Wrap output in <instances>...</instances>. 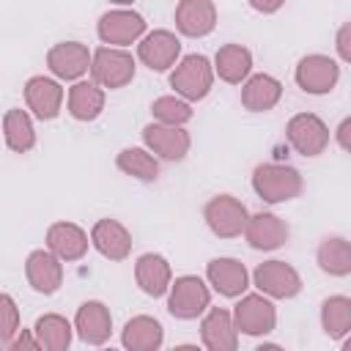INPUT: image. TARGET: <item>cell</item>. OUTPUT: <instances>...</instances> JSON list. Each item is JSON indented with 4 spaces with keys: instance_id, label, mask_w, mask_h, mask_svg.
Listing matches in <instances>:
<instances>
[{
    "instance_id": "obj_23",
    "label": "cell",
    "mask_w": 351,
    "mask_h": 351,
    "mask_svg": "<svg viewBox=\"0 0 351 351\" xmlns=\"http://www.w3.org/2000/svg\"><path fill=\"white\" fill-rule=\"evenodd\" d=\"M282 99V82L274 74H250L241 85V107L250 112H269Z\"/></svg>"
},
{
    "instance_id": "obj_1",
    "label": "cell",
    "mask_w": 351,
    "mask_h": 351,
    "mask_svg": "<svg viewBox=\"0 0 351 351\" xmlns=\"http://www.w3.org/2000/svg\"><path fill=\"white\" fill-rule=\"evenodd\" d=\"M252 189L263 203H288L296 200L304 189L302 173L285 162H261L252 170Z\"/></svg>"
},
{
    "instance_id": "obj_24",
    "label": "cell",
    "mask_w": 351,
    "mask_h": 351,
    "mask_svg": "<svg viewBox=\"0 0 351 351\" xmlns=\"http://www.w3.org/2000/svg\"><path fill=\"white\" fill-rule=\"evenodd\" d=\"M134 280H137V285H140V291H143L145 296L159 299V296L167 293V288H170V282H173V269H170V263H167L165 255H159V252H145V255H140L137 263H134Z\"/></svg>"
},
{
    "instance_id": "obj_32",
    "label": "cell",
    "mask_w": 351,
    "mask_h": 351,
    "mask_svg": "<svg viewBox=\"0 0 351 351\" xmlns=\"http://www.w3.org/2000/svg\"><path fill=\"white\" fill-rule=\"evenodd\" d=\"M115 165L121 173H126L137 181H145V184L159 178V159L154 154H148L145 148H123L115 156Z\"/></svg>"
},
{
    "instance_id": "obj_33",
    "label": "cell",
    "mask_w": 351,
    "mask_h": 351,
    "mask_svg": "<svg viewBox=\"0 0 351 351\" xmlns=\"http://www.w3.org/2000/svg\"><path fill=\"white\" fill-rule=\"evenodd\" d=\"M151 115H154V123H162V126H184L186 121H192L195 110L189 101L178 99L176 93L170 96H159L151 101Z\"/></svg>"
},
{
    "instance_id": "obj_18",
    "label": "cell",
    "mask_w": 351,
    "mask_h": 351,
    "mask_svg": "<svg viewBox=\"0 0 351 351\" xmlns=\"http://www.w3.org/2000/svg\"><path fill=\"white\" fill-rule=\"evenodd\" d=\"M206 282L228 299H239L244 296V291L250 288V271L241 261L236 258H214L206 266Z\"/></svg>"
},
{
    "instance_id": "obj_21",
    "label": "cell",
    "mask_w": 351,
    "mask_h": 351,
    "mask_svg": "<svg viewBox=\"0 0 351 351\" xmlns=\"http://www.w3.org/2000/svg\"><path fill=\"white\" fill-rule=\"evenodd\" d=\"M25 277L36 293L49 296L63 285V263L49 250H33L25 261Z\"/></svg>"
},
{
    "instance_id": "obj_34",
    "label": "cell",
    "mask_w": 351,
    "mask_h": 351,
    "mask_svg": "<svg viewBox=\"0 0 351 351\" xmlns=\"http://www.w3.org/2000/svg\"><path fill=\"white\" fill-rule=\"evenodd\" d=\"M19 332V307L11 293H0V346H8Z\"/></svg>"
},
{
    "instance_id": "obj_38",
    "label": "cell",
    "mask_w": 351,
    "mask_h": 351,
    "mask_svg": "<svg viewBox=\"0 0 351 351\" xmlns=\"http://www.w3.org/2000/svg\"><path fill=\"white\" fill-rule=\"evenodd\" d=\"M250 5H252L255 11H261V14H274V11H280V5H282V3H271V5H266V3H258V0H250Z\"/></svg>"
},
{
    "instance_id": "obj_37",
    "label": "cell",
    "mask_w": 351,
    "mask_h": 351,
    "mask_svg": "<svg viewBox=\"0 0 351 351\" xmlns=\"http://www.w3.org/2000/svg\"><path fill=\"white\" fill-rule=\"evenodd\" d=\"M335 137H337L340 151H351V118H343L340 121V126L335 129Z\"/></svg>"
},
{
    "instance_id": "obj_31",
    "label": "cell",
    "mask_w": 351,
    "mask_h": 351,
    "mask_svg": "<svg viewBox=\"0 0 351 351\" xmlns=\"http://www.w3.org/2000/svg\"><path fill=\"white\" fill-rule=\"evenodd\" d=\"M321 326H324L326 337H332V340L348 337V332H351V299L343 296V293H335V296L324 299Z\"/></svg>"
},
{
    "instance_id": "obj_12",
    "label": "cell",
    "mask_w": 351,
    "mask_h": 351,
    "mask_svg": "<svg viewBox=\"0 0 351 351\" xmlns=\"http://www.w3.org/2000/svg\"><path fill=\"white\" fill-rule=\"evenodd\" d=\"M47 69L55 80L80 82L90 71V49L82 41H58L47 52Z\"/></svg>"
},
{
    "instance_id": "obj_13",
    "label": "cell",
    "mask_w": 351,
    "mask_h": 351,
    "mask_svg": "<svg viewBox=\"0 0 351 351\" xmlns=\"http://www.w3.org/2000/svg\"><path fill=\"white\" fill-rule=\"evenodd\" d=\"M143 143L148 154L165 162H181L192 148V137L184 126H162V123H148L143 129Z\"/></svg>"
},
{
    "instance_id": "obj_43",
    "label": "cell",
    "mask_w": 351,
    "mask_h": 351,
    "mask_svg": "<svg viewBox=\"0 0 351 351\" xmlns=\"http://www.w3.org/2000/svg\"><path fill=\"white\" fill-rule=\"evenodd\" d=\"M0 348H3V346H0Z\"/></svg>"
},
{
    "instance_id": "obj_26",
    "label": "cell",
    "mask_w": 351,
    "mask_h": 351,
    "mask_svg": "<svg viewBox=\"0 0 351 351\" xmlns=\"http://www.w3.org/2000/svg\"><path fill=\"white\" fill-rule=\"evenodd\" d=\"M121 343L126 351H159L165 343V329L154 315H134L123 324Z\"/></svg>"
},
{
    "instance_id": "obj_8",
    "label": "cell",
    "mask_w": 351,
    "mask_h": 351,
    "mask_svg": "<svg viewBox=\"0 0 351 351\" xmlns=\"http://www.w3.org/2000/svg\"><path fill=\"white\" fill-rule=\"evenodd\" d=\"M285 140L302 156H321L329 145V126L315 112H296L285 123Z\"/></svg>"
},
{
    "instance_id": "obj_29",
    "label": "cell",
    "mask_w": 351,
    "mask_h": 351,
    "mask_svg": "<svg viewBox=\"0 0 351 351\" xmlns=\"http://www.w3.org/2000/svg\"><path fill=\"white\" fill-rule=\"evenodd\" d=\"M318 269L329 277H348L351 274V241L346 236H326L315 250Z\"/></svg>"
},
{
    "instance_id": "obj_22",
    "label": "cell",
    "mask_w": 351,
    "mask_h": 351,
    "mask_svg": "<svg viewBox=\"0 0 351 351\" xmlns=\"http://www.w3.org/2000/svg\"><path fill=\"white\" fill-rule=\"evenodd\" d=\"M176 27L186 38H203L217 27V5L211 0H181L176 5Z\"/></svg>"
},
{
    "instance_id": "obj_25",
    "label": "cell",
    "mask_w": 351,
    "mask_h": 351,
    "mask_svg": "<svg viewBox=\"0 0 351 351\" xmlns=\"http://www.w3.org/2000/svg\"><path fill=\"white\" fill-rule=\"evenodd\" d=\"M211 69H214V77H219L222 82L239 85L252 71V52L244 44H222L214 55Z\"/></svg>"
},
{
    "instance_id": "obj_30",
    "label": "cell",
    "mask_w": 351,
    "mask_h": 351,
    "mask_svg": "<svg viewBox=\"0 0 351 351\" xmlns=\"http://www.w3.org/2000/svg\"><path fill=\"white\" fill-rule=\"evenodd\" d=\"M33 335H36L41 351H69L71 337H74V326L58 313H44L36 318Z\"/></svg>"
},
{
    "instance_id": "obj_27",
    "label": "cell",
    "mask_w": 351,
    "mask_h": 351,
    "mask_svg": "<svg viewBox=\"0 0 351 351\" xmlns=\"http://www.w3.org/2000/svg\"><path fill=\"white\" fill-rule=\"evenodd\" d=\"M104 90L99 88V85H93L90 80H80V82H74L71 88H69V93H66V107H69V115L74 118V121H82V123H88V121H96L99 115H101V110H104Z\"/></svg>"
},
{
    "instance_id": "obj_20",
    "label": "cell",
    "mask_w": 351,
    "mask_h": 351,
    "mask_svg": "<svg viewBox=\"0 0 351 351\" xmlns=\"http://www.w3.org/2000/svg\"><path fill=\"white\" fill-rule=\"evenodd\" d=\"M90 244L96 247V252H101L107 261H126L132 252V233L123 222L104 217L90 228Z\"/></svg>"
},
{
    "instance_id": "obj_5",
    "label": "cell",
    "mask_w": 351,
    "mask_h": 351,
    "mask_svg": "<svg viewBox=\"0 0 351 351\" xmlns=\"http://www.w3.org/2000/svg\"><path fill=\"white\" fill-rule=\"evenodd\" d=\"M96 33L104 47L126 49L129 44H137L145 36V19L140 11L126 8V5L107 8L96 22Z\"/></svg>"
},
{
    "instance_id": "obj_15",
    "label": "cell",
    "mask_w": 351,
    "mask_h": 351,
    "mask_svg": "<svg viewBox=\"0 0 351 351\" xmlns=\"http://www.w3.org/2000/svg\"><path fill=\"white\" fill-rule=\"evenodd\" d=\"M291 236V228L282 217L271 214V211H258V214H250L247 219V228H244V239L252 250H261V252H271V250H280Z\"/></svg>"
},
{
    "instance_id": "obj_3",
    "label": "cell",
    "mask_w": 351,
    "mask_h": 351,
    "mask_svg": "<svg viewBox=\"0 0 351 351\" xmlns=\"http://www.w3.org/2000/svg\"><path fill=\"white\" fill-rule=\"evenodd\" d=\"M211 307V288L197 274H181L167 288V310L178 321H195Z\"/></svg>"
},
{
    "instance_id": "obj_40",
    "label": "cell",
    "mask_w": 351,
    "mask_h": 351,
    "mask_svg": "<svg viewBox=\"0 0 351 351\" xmlns=\"http://www.w3.org/2000/svg\"><path fill=\"white\" fill-rule=\"evenodd\" d=\"M173 351H203L200 346H192V343H181V346H176Z\"/></svg>"
},
{
    "instance_id": "obj_2",
    "label": "cell",
    "mask_w": 351,
    "mask_h": 351,
    "mask_svg": "<svg viewBox=\"0 0 351 351\" xmlns=\"http://www.w3.org/2000/svg\"><path fill=\"white\" fill-rule=\"evenodd\" d=\"M211 85H214V69H211V60L206 55H200V52L184 55L170 71V88L184 101L206 99Z\"/></svg>"
},
{
    "instance_id": "obj_41",
    "label": "cell",
    "mask_w": 351,
    "mask_h": 351,
    "mask_svg": "<svg viewBox=\"0 0 351 351\" xmlns=\"http://www.w3.org/2000/svg\"><path fill=\"white\" fill-rule=\"evenodd\" d=\"M340 351H351V340L348 337H343V348Z\"/></svg>"
},
{
    "instance_id": "obj_11",
    "label": "cell",
    "mask_w": 351,
    "mask_h": 351,
    "mask_svg": "<svg viewBox=\"0 0 351 351\" xmlns=\"http://www.w3.org/2000/svg\"><path fill=\"white\" fill-rule=\"evenodd\" d=\"M137 58L151 71H167L181 58V38L173 30H151L137 41Z\"/></svg>"
},
{
    "instance_id": "obj_42",
    "label": "cell",
    "mask_w": 351,
    "mask_h": 351,
    "mask_svg": "<svg viewBox=\"0 0 351 351\" xmlns=\"http://www.w3.org/2000/svg\"><path fill=\"white\" fill-rule=\"evenodd\" d=\"M99 351H115V348H99Z\"/></svg>"
},
{
    "instance_id": "obj_16",
    "label": "cell",
    "mask_w": 351,
    "mask_h": 351,
    "mask_svg": "<svg viewBox=\"0 0 351 351\" xmlns=\"http://www.w3.org/2000/svg\"><path fill=\"white\" fill-rule=\"evenodd\" d=\"M74 332L88 346H104L112 335V315L110 307L99 299H88L77 307L74 315Z\"/></svg>"
},
{
    "instance_id": "obj_28",
    "label": "cell",
    "mask_w": 351,
    "mask_h": 351,
    "mask_svg": "<svg viewBox=\"0 0 351 351\" xmlns=\"http://www.w3.org/2000/svg\"><path fill=\"white\" fill-rule=\"evenodd\" d=\"M3 140L8 145V151L14 154H27L36 145V126L27 110L22 107H11L3 115Z\"/></svg>"
},
{
    "instance_id": "obj_4",
    "label": "cell",
    "mask_w": 351,
    "mask_h": 351,
    "mask_svg": "<svg viewBox=\"0 0 351 351\" xmlns=\"http://www.w3.org/2000/svg\"><path fill=\"white\" fill-rule=\"evenodd\" d=\"M134 58L126 49L115 47H99L90 52V82L99 85L101 90H118L126 88L134 80Z\"/></svg>"
},
{
    "instance_id": "obj_19",
    "label": "cell",
    "mask_w": 351,
    "mask_h": 351,
    "mask_svg": "<svg viewBox=\"0 0 351 351\" xmlns=\"http://www.w3.org/2000/svg\"><path fill=\"white\" fill-rule=\"evenodd\" d=\"M200 340L206 351H239V329L230 310L208 307L200 321Z\"/></svg>"
},
{
    "instance_id": "obj_6",
    "label": "cell",
    "mask_w": 351,
    "mask_h": 351,
    "mask_svg": "<svg viewBox=\"0 0 351 351\" xmlns=\"http://www.w3.org/2000/svg\"><path fill=\"white\" fill-rule=\"evenodd\" d=\"M230 315H233L236 329L241 335H250V337H263V335L274 332V326H277V307L263 293L239 296V302L230 310Z\"/></svg>"
},
{
    "instance_id": "obj_10",
    "label": "cell",
    "mask_w": 351,
    "mask_h": 351,
    "mask_svg": "<svg viewBox=\"0 0 351 351\" xmlns=\"http://www.w3.org/2000/svg\"><path fill=\"white\" fill-rule=\"evenodd\" d=\"M252 285L266 299H293L302 291V274L285 261H263L252 271Z\"/></svg>"
},
{
    "instance_id": "obj_39",
    "label": "cell",
    "mask_w": 351,
    "mask_h": 351,
    "mask_svg": "<svg viewBox=\"0 0 351 351\" xmlns=\"http://www.w3.org/2000/svg\"><path fill=\"white\" fill-rule=\"evenodd\" d=\"M255 351H285L282 346H277V343H263V346H258Z\"/></svg>"
},
{
    "instance_id": "obj_35",
    "label": "cell",
    "mask_w": 351,
    "mask_h": 351,
    "mask_svg": "<svg viewBox=\"0 0 351 351\" xmlns=\"http://www.w3.org/2000/svg\"><path fill=\"white\" fill-rule=\"evenodd\" d=\"M5 351H41V346H38L33 329H19L16 337L5 346Z\"/></svg>"
},
{
    "instance_id": "obj_7",
    "label": "cell",
    "mask_w": 351,
    "mask_h": 351,
    "mask_svg": "<svg viewBox=\"0 0 351 351\" xmlns=\"http://www.w3.org/2000/svg\"><path fill=\"white\" fill-rule=\"evenodd\" d=\"M203 219L217 239H236L244 233L250 211L233 195H214L203 208Z\"/></svg>"
},
{
    "instance_id": "obj_17",
    "label": "cell",
    "mask_w": 351,
    "mask_h": 351,
    "mask_svg": "<svg viewBox=\"0 0 351 351\" xmlns=\"http://www.w3.org/2000/svg\"><path fill=\"white\" fill-rule=\"evenodd\" d=\"M88 244H90V239H88V233L77 225V222H66V219H60V222H52L49 228H47V250L63 263H74V261H82L85 258V252H88Z\"/></svg>"
},
{
    "instance_id": "obj_36",
    "label": "cell",
    "mask_w": 351,
    "mask_h": 351,
    "mask_svg": "<svg viewBox=\"0 0 351 351\" xmlns=\"http://www.w3.org/2000/svg\"><path fill=\"white\" fill-rule=\"evenodd\" d=\"M335 49H337V58L343 63H351V22H343L340 25L337 38H335Z\"/></svg>"
},
{
    "instance_id": "obj_14",
    "label": "cell",
    "mask_w": 351,
    "mask_h": 351,
    "mask_svg": "<svg viewBox=\"0 0 351 351\" xmlns=\"http://www.w3.org/2000/svg\"><path fill=\"white\" fill-rule=\"evenodd\" d=\"M63 99H66V90L60 88V82L55 77L36 74L25 82V104H27L30 115L38 118V121L58 118L60 107H63Z\"/></svg>"
},
{
    "instance_id": "obj_9",
    "label": "cell",
    "mask_w": 351,
    "mask_h": 351,
    "mask_svg": "<svg viewBox=\"0 0 351 351\" xmlns=\"http://www.w3.org/2000/svg\"><path fill=\"white\" fill-rule=\"evenodd\" d=\"M293 80L296 85L310 93V96H324L329 90H335V85L340 82V63L329 55H321V52H313V55H304L299 63H296V71H293Z\"/></svg>"
}]
</instances>
